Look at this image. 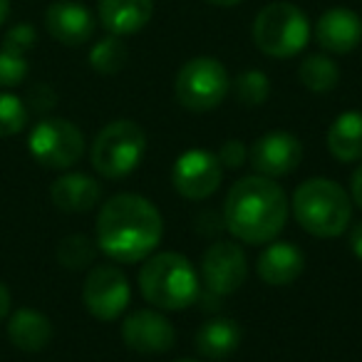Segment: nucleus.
Returning <instances> with one entry per match:
<instances>
[{"instance_id": "obj_36", "label": "nucleus", "mask_w": 362, "mask_h": 362, "mask_svg": "<svg viewBox=\"0 0 362 362\" xmlns=\"http://www.w3.org/2000/svg\"><path fill=\"white\" fill-rule=\"evenodd\" d=\"M206 3L216 8H233V6H238V3H243V0H206Z\"/></svg>"}, {"instance_id": "obj_17", "label": "nucleus", "mask_w": 362, "mask_h": 362, "mask_svg": "<svg viewBox=\"0 0 362 362\" xmlns=\"http://www.w3.org/2000/svg\"><path fill=\"white\" fill-rule=\"evenodd\" d=\"M154 13V0H100L97 6V18L102 28L110 35H134L146 23L151 21Z\"/></svg>"}, {"instance_id": "obj_26", "label": "nucleus", "mask_w": 362, "mask_h": 362, "mask_svg": "<svg viewBox=\"0 0 362 362\" xmlns=\"http://www.w3.org/2000/svg\"><path fill=\"white\" fill-rule=\"evenodd\" d=\"M28 124V107L13 92H0V136L21 134Z\"/></svg>"}, {"instance_id": "obj_22", "label": "nucleus", "mask_w": 362, "mask_h": 362, "mask_svg": "<svg viewBox=\"0 0 362 362\" xmlns=\"http://www.w3.org/2000/svg\"><path fill=\"white\" fill-rule=\"evenodd\" d=\"M298 77L310 92H330L340 82V70L327 55H308L298 67Z\"/></svg>"}, {"instance_id": "obj_8", "label": "nucleus", "mask_w": 362, "mask_h": 362, "mask_svg": "<svg viewBox=\"0 0 362 362\" xmlns=\"http://www.w3.org/2000/svg\"><path fill=\"white\" fill-rule=\"evenodd\" d=\"M30 154L37 164L45 169H70L85 154V136L72 122L60 119V117H50L42 119L33 127L30 139Z\"/></svg>"}, {"instance_id": "obj_30", "label": "nucleus", "mask_w": 362, "mask_h": 362, "mask_svg": "<svg viewBox=\"0 0 362 362\" xmlns=\"http://www.w3.org/2000/svg\"><path fill=\"white\" fill-rule=\"evenodd\" d=\"M55 102H57V95H55V90H52L50 85H37V87H33L30 97H28V105H30L35 112L52 110V107H55Z\"/></svg>"}, {"instance_id": "obj_29", "label": "nucleus", "mask_w": 362, "mask_h": 362, "mask_svg": "<svg viewBox=\"0 0 362 362\" xmlns=\"http://www.w3.org/2000/svg\"><path fill=\"white\" fill-rule=\"evenodd\" d=\"M218 161H221L223 169H241L243 161H246L248 156V149L243 141L238 139H228L221 144V149H218Z\"/></svg>"}, {"instance_id": "obj_35", "label": "nucleus", "mask_w": 362, "mask_h": 362, "mask_svg": "<svg viewBox=\"0 0 362 362\" xmlns=\"http://www.w3.org/2000/svg\"><path fill=\"white\" fill-rule=\"evenodd\" d=\"M8 16H11V0H0V28L8 21Z\"/></svg>"}, {"instance_id": "obj_20", "label": "nucleus", "mask_w": 362, "mask_h": 362, "mask_svg": "<svg viewBox=\"0 0 362 362\" xmlns=\"http://www.w3.org/2000/svg\"><path fill=\"white\" fill-rule=\"evenodd\" d=\"M241 337L243 332L233 317H214L199 327L197 350L209 360H226L238 350Z\"/></svg>"}, {"instance_id": "obj_16", "label": "nucleus", "mask_w": 362, "mask_h": 362, "mask_svg": "<svg viewBox=\"0 0 362 362\" xmlns=\"http://www.w3.org/2000/svg\"><path fill=\"white\" fill-rule=\"evenodd\" d=\"M258 276L268 286H291L293 281H298L305 268V256L303 251L291 241H273L271 246H266V251H261L258 256Z\"/></svg>"}, {"instance_id": "obj_14", "label": "nucleus", "mask_w": 362, "mask_h": 362, "mask_svg": "<svg viewBox=\"0 0 362 362\" xmlns=\"http://www.w3.org/2000/svg\"><path fill=\"white\" fill-rule=\"evenodd\" d=\"M45 28L57 42L77 47L95 35V16L75 0H55L45 11Z\"/></svg>"}, {"instance_id": "obj_11", "label": "nucleus", "mask_w": 362, "mask_h": 362, "mask_svg": "<svg viewBox=\"0 0 362 362\" xmlns=\"http://www.w3.org/2000/svg\"><path fill=\"white\" fill-rule=\"evenodd\" d=\"M202 278L206 291L221 298L233 296L248 278L246 251L231 241L214 243L202 258Z\"/></svg>"}, {"instance_id": "obj_32", "label": "nucleus", "mask_w": 362, "mask_h": 362, "mask_svg": "<svg viewBox=\"0 0 362 362\" xmlns=\"http://www.w3.org/2000/svg\"><path fill=\"white\" fill-rule=\"evenodd\" d=\"M350 248H352V253H355V256L362 261V221L357 223V226H352V231H350Z\"/></svg>"}, {"instance_id": "obj_18", "label": "nucleus", "mask_w": 362, "mask_h": 362, "mask_svg": "<svg viewBox=\"0 0 362 362\" xmlns=\"http://www.w3.org/2000/svg\"><path fill=\"white\" fill-rule=\"evenodd\" d=\"M50 199L60 211L85 214L100 204L102 189L92 176L70 171V174H62L57 181H52Z\"/></svg>"}, {"instance_id": "obj_25", "label": "nucleus", "mask_w": 362, "mask_h": 362, "mask_svg": "<svg viewBox=\"0 0 362 362\" xmlns=\"http://www.w3.org/2000/svg\"><path fill=\"white\" fill-rule=\"evenodd\" d=\"M233 95H236L238 105L243 107H258L268 100L271 95V82L261 70H246L236 77L233 82Z\"/></svg>"}, {"instance_id": "obj_19", "label": "nucleus", "mask_w": 362, "mask_h": 362, "mask_svg": "<svg viewBox=\"0 0 362 362\" xmlns=\"http://www.w3.org/2000/svg\"><path fill=\"white\" fill-rule=\"evenodd\" d=\"M8 337L23 352H40L52 340V322L47 315L33 308H21L11 315Z\"/></svg>"}, {"instance_id": "obj_28", "label": "nucleus", "mask_w": 362, "mask_h": 362, "mask_svg": "<svg viewBox=\"0 0 362 362\" xmlns=\"http://www.w3.org/2000/svg\"><path fill=\"white\" fill-rule=\"evenodd\" d=\"M37 42V33L33 25H28V23H21V25L11 28L8 30V35L3 37V47L11 52H21V55H25L28 50H33Z\"/></svg>"}, {"instance_id": "obj_31", "label": "nucleus", "mask_w": 362, "mask_h": 362, "mask_svg": "<svg viewBox=\"0 0 362 362\" xmlns=\"http://www.w3.org/2000/svg\"><path fill=\"white\" fill-rule=\"evenodd\" d=\"M350 194H352V202L362 209V166H357L352 171V179H350Z\"/></svg>"}, {"instance_id": "obj_3", "label": "nucleus", "mask_w": 362, "mask_h": 362, "mask_svg": "<svg viewBox=\"0 0 362 362\" xmlns=\"http://www.w3.org/2000/svg\"><path fill=\"white\" fill-rule=\"evenodd\" d=\"M139 291L159 310H184L202 293L199 273L187 256L161 251L146 258L139 271Z\"/></svg>"}, {"instance_id": "obj_37", "label": "nucleus", "mask_w": 362, "mask_h": 362, "mask_svg": "<svg viewBox=\"0 0 362 362\" xmlns=\"http://www.w3.org/2000/svg\"><path fill=\"white\" fill-rule=\"evenodd\" d=\"M176 362H197V360H176Z\"/></svg>"}, {"instance_id": "obj_24", "label": "nucleus", "mask_w": 362, "mask_h": 362, "mask_svg": "<svg viewBox=\"0 0 362 362\" xmlns=\"http://www.w3.org/2000/svg\"><path fill=\"white\" fill-rule=\"evenodd\" d=\"M95 256L97 243L85 233H72V236H65L57 243V261L70 271H82V268L92 266Z\"/></svg>"}, {"instance_id": "obj_10", "label": "nucleus", "mask_w": 362, "mask_h": 362, "mask_svg": "<svg viewBox=\"0 0 362 362\" xmlns=\"http://www.w3.org/2000/svg\"><path fill=\"white\" fill-rule=\"evenodd\" d=\"M223 166L216 154L204 149H192L176 159L171 169V184L189 202H204L221 187Z\"/></svg>"}, {"instance_id": "obj_12", "label": "nucleus", "mask_w": 362, "mask_h": 362, "mask_svg": "<svg viewBox=\"0 0 362 362\" xmlns=\"http://www.w3.org/2000/svg\"><path fill=\"white\" fill-rule=\"evenodd\" d=\"M248 159L256 174L278 179V176L293 174L300 166L303 144L291 132H268L253 141V146L248 149Z\"/></svg>"}, {"instance_id": "obj_5", "label": "nucleus", "mask_w": 362, "mask_h": 362, "mask_svg": "<svg viewBox=\"0 0 362 362\" xmlns=\"http://www.w3.org/2000/svg\"><path fill=\"white\" fill-rule=\"evenodd\" d=\"M310 40L308 16L293 3H271L253 21V42L261 52L276 60L296 57Z\"/></svg>"}, {"instance_id": "obj_2", "label": "nucleus", "mask_w": 362, "mask_h": 362, "mask_svg": "<svg viewBox=\"0 0 362 362\" xmlns=\"http://www.w3.org/2000/svg\"><path fill=\"white\" fill-rule=\"evenodd\" d=\"M288 221V197L268 176H243L223 204V223L243 243L261 246L276 241Z\"/></svg>"}, {"instance_id": "obj_9", "label": "nucleus", "mask_w": 362, "mask_h": 362, "mask_svg": "<svg viewBox=\"0 0 362 362\" xmlns=\"http://www.w3.org/2000/svg\"><path fill=\"white\" fill-rule=\"evenodd\" d=\"M132 300L129 278L117 266H95L82 286V303L97 320H117Z\"/></svg>"}, {"instance_id": "obj_7", "label": "nucleus", "mask_w": 362, "mask_h": 362, "mask_svg": "<svg viewBox=\"0 0 362 362\" xmlns=\"http://www.w3.org/2000/svg\"><path fill=\"white\" fill-rule=\"evenodd\" d=\"M231 77L216 57H194L184 62L176 75L174 92L189 112H211L226 100Z\"/></svg>"}, {"instance_id": "obj_33", "label": "nucleus", "mask_w": 362, "mask_h": 362, "mask_svg": "<svg viewBox=\"0 0 362 362\" xmlns=\"http://www.w3.org/2000/svg\"><path fill=\"white\" fill-rule=\"evenodd\" d=\"M11 291L6 288V283L0 281V320H6L8 313H11Z\"/></svg>"}, {"instance_id": "obj_34", "label": "nucleus", "mask_w": 362, "mask_h": 362, "mask_svg": "<svg viewBox=\"0 0 362 362\" xmlns=\"http://www.w3.org/2000/svg\"><path fill=\"white\" fill-rule=\"evenodd\" d=\"M197 300L204 303V310H218V300H221V296H216V293L206 291V293H199Z\"/></svg>"}, {"instance_id": "obj_27", "label": "nucleus", "mask_w": 362, "mask_h": 362, "mask_svg": "<svg viewBox=\"0 0 362 362\" xmlns=\"http://www.w3.org/2000/svg\"><path fill=\"white\" fill-rule=\"evenodd\" d=\"M28 70L25 55L0 47V87H18L28 77Z\"/></svg>"}, {"instance_id": "obj_23", "label": "nucleus", "mask_w": 362, "mask_h": 362, "mask_svg": "<svg viewBox=\"0 0 362 362\" xmlns=\"http://www.w3.org/2000/svg\"><path fill=\"white\" fill-rule=\"evenodd\" d=\"M127 60H129V50H127L124 40L119 35H107L90 50V65L100 75H117L124 70Z\"/></svg>"}, {"instance_id": "obj_6", "label": "nucleus", "mask_w": 362, "mask_h": 362, "mask_svg": "<svg viewBox=\"0 0 362 362\" xmlns=\"http://www.w3.org/2000/svg\"><path fill=\"white\" fill-rule=\"evenodd\" d=\"M146 154V134L136 122L117 119L110 122L97 134L90 159L97 174L107 179H124L141 164Z\"/></svg>"}, {"instance_id": "obj_15", "label": "nucleus", "mask_w": 362, "mask_h": 362, "mask_svg": "<svg viewBox=\"0 0 362 362\" xmlns=\"http://www.w3.org/2000/svg\"><path fill=\"white\" fill-rule=\"evenodd\" d=\"M315 40L332 55H347L362 42V18L350 8H330L317 21Z\"/></svg>"}, {"instance_id": "obj_4", "label": "nucleus", "mask_w": 362, "mask_h": 362, "mask_svg": "<svg viewBox=\"0 0 362 362\" xmlns=\"http://www.w3.org/2000/svg\"><path fill=\"white\" fill-rule=\"evenodd\" d=\"M293 214L310 236L335 238L342 236L345 228L350 226L352 202L337 181L315 176V179L303 181L296 189Z\"/></svg>"}, {"instance_id": "obj_21", "label": "nucleus", "mask_w": 362, "mask_h": 362, "mask_svg": "<svg viewBox=\"0 0 362 362\" xmlns=\"http://www.w3.org/2000/svg\"><path fill=\"white\" fill-rule=\"evenodd\" d=\"M327 149L337 161L362 159V112H342L327 129Z\"/></svg>"}, {"instance_id": "obj_1", "label": "nucleus", "mask_w": 362, "mask_h": 362, "mask_svg": "<svg viewBox=\"0 0 362 362\" xmlns=\"http://www.w3.org/2000/svg\"><path fill=\"white\" fill-rule=\"evenodd\" d=\"M164 236L161 214L139 194L107 199L97 216V246L117 263L144 261Z\"/></svg>"}, {"instance_id": "obj_13", "label": "nucleus", "mask_w": 362, "mask_h": 362, "mask_svg": "<svg viewBox=\"0 0 362 362\" xmlns=\"http://www.w3.org/2000/svg\"><path fill=\"white\" fill-rule=\"evenodd\" d=\"M122 340L129 350L141 355H161L176 342V330L156 310H134L122 322Z\"/></svg>"}]
</instances>
